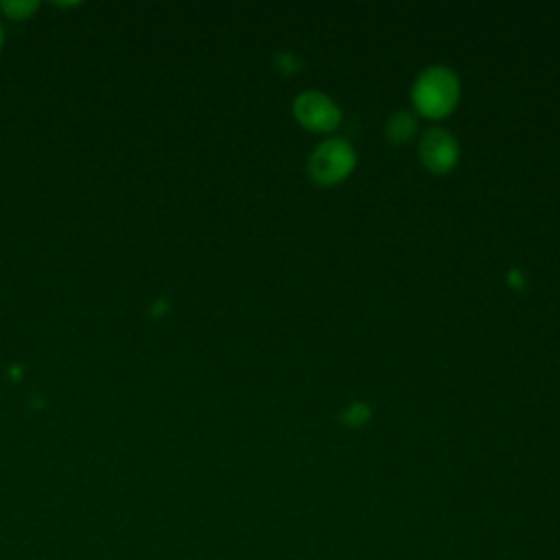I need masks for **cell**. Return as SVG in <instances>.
<instances>
[{
  "mask_svg": "<svg viewBox=\"0 0 560 560\" xmlns=\"http://www.w3.org/2000/svg\"><path fill=\"white\" fill-rule=\"evenodd\" d=\"M411 98L418 112L424 116L442 118L455 107L459 98V81L451 68L429 66L416 77Z\"/></svg>",
  "mask_w": 560,
  "mask_h": 560,
  "instance_id": "6da1fadb",
  "label": "cell"
},
{
  "mask_svg": "<svg viewBox=\"0 0 560 560\" xmlns=\"http://www.w3.org/2000/svg\"><path fill=\"white\" fill-rule=\"evenodd\" d=\"M357 155L348 140L328 138L315 147L308 158V173L319 184H335L354 168Z\"/></svg>",
  "mask_w": 560,
  "mask_h": 560,
  "instance_id": "7a4b0ae2",
  "label": "cell"
},
{
  "mask_svg": "<svg viewBox=\"0 0 560 560\" xmlns=\"http://www.w3.org/2000/svg\"><path fill=\"white\" fill-rule=\"evenodd\" d=\"M295 118L313 131H330L341 122V112L337 103L317 90H306L293 101Z\"/></svg>",
  "mask_w": 560,
  "mask_h": 560,
  "instance_id": "3957f363",
  "label": "cell"
},
{
  "mask_svg": "<svg viewBox=\"0 0 560 560\" xmlns=\"http://www.w3.org/2000/svg\"><path fill=\"white\" fill-rule=\"evenodd\" d=\"M459 147L453 133L442 127L429 129L420 140V158L424 166L433 173H446L457 162Z\"/></svg>",
  "mask_w": 560,
  "mask_h": 560,
  "instance_id": "277c9868",
  "label": "cell"
},
{
  "mask_svg": "<svg viewBox=\"0 0 560 560\" xmlns=\"http://www.w3.org/2000/svg\"><path fill=\"white\" fill-rule=\"evenodd\" d=\"M387 138L392 142H405L409 140V136L416 131V116H411L409 112L400 109V112H394L387 120Z\"/></svg>",
  "mask_w": 560,
  "mask_h": 560,
  "instance_id": "5b68a950",
  "label": "cell"
},
{
  "mask_svg": "<svg viewBox=\"0 0 560 560\" xmlns=\"http://www.w3.org/2000/svg\"><path fill=\"white\" fill-rule=\"evenodd\" d=\"M39 9V2L35 0H4L0 2V11L9 20H28Z\"/></svg>",
  "mask_w": 560,
  "mask_h": 560,
  "instance_id": "8992f818",
  "label": "cell"
},
{
  "mask_svg": "<svg viewBox=\"0 0 560 560\" xmlns=\"http://www.w3.org/2000/svg\"><path fill=\"white\" fill-rule=\"evenodd\" d=\"M368 418H370V409H368L363 402H350V405L341 411V420H343L346 424H352V427L363 424Z\"/></svg>",
  "mask_w": 560,
  "mask_h": 560,
  "instance_id": "52a82bcc",
  "label": "cell"
},
{
  "mask_svg": "<svg viewBox=\"0 0 560 560\" xmlns=\"http://www.w3.org/2000/svg\"><path fill=\"white\" fill-rule=\"evenodd\" d=\"M2 42H4V35H2V26H0V48H2Z\"/></svg>",
  "mask_w": 560,
  "mask_h": 560,
  "instance_id": "ba28073f",
  "label": "cell"
}]
</instances>
